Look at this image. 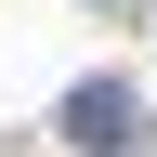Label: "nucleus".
<instances>
[{"label":"nucleus","mask_w":157,"mask_h":157,"mask_svg":"<svg viewBox=\"0 0 157 157\" xmlns=\"http://www.w3.org/2000/svg\"><path fill=\"white\" fill-rule=\"evenodd\" d=\"M131 131H144L131 78H78V92H66V144L78 157H131Z\"/></svg>","instance_id":"f257e3e1"}]
</instances>
